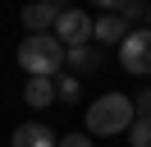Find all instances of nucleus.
I'll return each mask as SVG.
<instances>
[{"mask_svg":"<svg viewBox=\"0 0 151 147\" xmlns=\"http://www.w3.org/2000/svg\"><path fill=\"white\" fill-rule=\"evenodd\" d=\"M147 9L151 5H142V0H124V5H119V18L128 28H142V23H147Z\"/></svg>","mask_w":151,"mask_h":147,"instance_id":"12","label":"nucleus"},{"mask_svg":"<svg viewBox=\"0 0 151 147\" xmlns=\"http://www.w3.org/2000/svg\"><path fill=\"white\" fill-rule=\"evenodd\" d=\"M55 97L60 101H78L83 97V83H78L73 74H55Z\"/></svg>","mask_w":151,"mask_h":147,"instance_id":"11","label":"nucleus"},{"mask_svg":"<svg viewBox=\"0 0 151 147\" xmlns=\"http://www.w3.org/2000/svg\"><path fill=\"white\" fill-rule=\"evenodd\" d=\"M119 64H124V74H151V28L142 23V28H128V37L119 41Z\"/></svg>","mask_w":151,"mask_h":147,"instance_id":"3","label":"nucleus"},{"mask_svg":"<svg viewBox=\"0 0 151 147\" xmlns=\"http://www.w3.org/2000/svg\"><path fill=\"white\" fill-rule=\"evenodd\" d=\"M101 60H105L101 46H92V41H87V46H73V51H64V64H69L73 74H92Z\"/></svg>","mask_w":151,"mask_h":147,"instance_id":"9","label":"nucleus"},{"mask_svg":"<svg viewBox=\"0 0 151 147\" xmlns=\"http://www.w3.org/2000/svg\"><path fill=\"white\" fill-rule=\"evenodd\" d=\"M133 115H137L133 97H124V92H105V97H96L92 106H87V133H96V138L128 133Z\"/></svg>","mask_w":151,"mask_h":147,"instance_id":"1","label":"nucleus"},{"mask_svg":"<svg viewBox=\"0 0 151 147\" xmlns=\"http://www.w3.org/2000/svg\"><path fill=\"white\" fill-rule=\"evenodd\" d=\"M19 69L28 74H46V78H55L60 69H64V46H60L55 32H28L19 41Z\"/></svg>","mask_w":151,"mask_h":147,"instance_id":"2","label":"nucleus"},{"mask_svg":"<svg viewBox=\"0 0 151 147\" xmlns=\"http://www.w3.org/2000/svg\"><path fill=\"white\" fill-rule=\"evenodd\" d=\"M23 101L37 110H46L50 101H55V78H46V74H32L28 83H23Z\"/></svg>","mask_w":151,"mask_h":147,"instance_id":"8","label":"nucleus"},{"mask_svg":"<svg viewBox=\"0 0 151 147\" xmlns=\"http://www.w3.org/2000/svg\"><path fill=\"white\" fill-rule=\"evenodd\" d=\"M147 28H151V9H147Z\"/></svg>","mask_w":151,"mask_h":147,"instance_id":"16","label":"nucleus"},{"mask_svg":"<svg viewBox=\"0 0 151 147\" xmlns=\"http://www.w3.org/2000/svg\"><path fill=\"white\" fill-rule=\"evenodd\" d=\"M128 143H133V147H151V115H133V124H128Z\"/></svg>","mask_w":151,"mask_h":147,"instance_id":"10","label":"nucleus"},{"mask_svg":"<svg viewBox=\"0 0 151 147\" xmlns=\"http://www.w3.org/2000/svg\"><path fill=\"white\" fill-rule=\"evenodd\" d=\"M92 5H101V14H119V5H124V0H92Z\"/></svg>","mask_w":151,"mask_h":147,"instance_id":"15","label":"nucleus"},{"mask_svg":"<svg viewBox=\"0 0 151 147\" xmlns=\"http://www.w3.org/2000/svg\"><path fill=\"white\" fill-rule=\"evenodd\" d=\"M50 32L60 37V46H64V51L87 46V41H92V14H87V9H60V18H55V28H50Z\"/></svg>","mask_w":151,"mask_h":147,"instance_id":"4","label":"nucleus"},{"mask_svg":"<svg viewBox=\"0 0 151 147\" xmlns=\"http://www.w3.org/2000/svg\"><path fill=\"white\" fill-rule=\"evenodd\" d=\"M133 106H137V115H151V83L142 87V97H133Z\"/></svg>","mask_w":151,"mask_h":147,"instance_id":"14","label":"nucleus"},{"mask_svg":"<svg viewBox=\"0 0 151 147\" xmlns=\"http://www.w3.org/2000/svg\"><path fill=\"white\" fill-rule=\"evenodd\" d=\"M124 37H128V23H124L119 14H101V18H92V41H101V46H119Z\"/></svg>","mask_w":151,"mask_h":147,"instance_id":"7","label":"nucleus"},{"mask_svg":"<svg viewBox=\"0 0 151 147\" xmlns=\"http://www.w3.org/2000/svg\"><path fill=\"white\" fill-rule=\"evenodd\" d=\"M60 138L50 133V124H41V119H32V124H19L9 138V147H55Z\"/></svg>","mask_w":151,"mask_h":147,"instance_id":"6","label":"nucleus"},{"mask_svg":"<svg viewBox=\"0 0 151 147\" xmlns=\"http://www.w3.org/2000/svg\"><path fill=\"white\" fill-rule=\"evenodd\" d=\"M55 147H92V133H64Z\"/></svg>","mask_w":151,"mask_h":147,"instance_id":"13","label":"nucleus"},{"mask_svg":"<svg viewBox=\"0 0 151 147\" xmlns=\"http://www.w3.org/2000/svg\"><path fill=\"white\" fill-rule=\"evenodd\" d=\"M60 0H32V5H23V28H28V32H50V28H55V18H60Z\"/></svg>","mask_w":151,"mask_h":147,"instance_id":"5","label":"nucleus"}]
</instances>
